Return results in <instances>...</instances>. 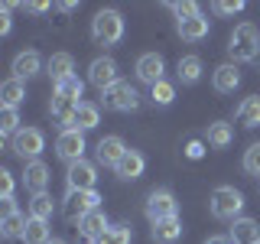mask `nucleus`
Returning a JSON list of instances; mask_svg holds the SVG:
<instances>
[{
  "label": "nucleus",
  "mask_w": 260,
  "mask_h": 244,
  "mask_svg": "<svg viewBox=\"0 0 260 244\" xmlns=\"http://www.w3.org/2000/svg\"><path fill=\"white\" fill-rule=\"evenodd\" d=\"M228 52L234 62H254L260 55V29L254 23H238L228 39Z\"/></svg>",
  "instance_id": "obj_1"
},
{
  "label": "nucleus",
  "mask_w": 260,
  "mask_h": 244,
  "mask_svg": "<svg viewBox=\"0 0 260 244\" xmlns=\"http://www.w3.org/2000/svg\"><path fill=\"white\" fill-rule=\"evenodd\" d=\"M208 208L218 222H238L241 208H244V192L234 189V186H218L208 199Z\"/></svg>",
  "instance_id": "obj_2"
},
{
  "label": "nucleus",
  "mask_w": 260,
  "mask_h": 244,
  "mask_svg": "<svg viewBox=\"0 0 260 244\" xmlns=\"http://www.w3.org/2000/svg\"><path fill=\"white\" fill-rule=\"evenodd\" d=\"M91 36L101 46H117L124 39V16H120V10H98L91 20Z\"/></svg>",
  "instance_id": "obj_3"
},
{
  "label": "nucleus",
  "mask_w": 260,
  "mask_h": 244,
  "mask_svg": "<svg viewBox=\"0 0 260 244\" xmlns=\"http://www.w3.org/2000/svg\"><path fill=\"white\" fill-rule=\"evenodd\" d=\"M101 104H104V111H137L140 108V95H137L134 85L117 81L108 92H101Z\"/></svg>",
  "instance_id": "obj_4"
},
{
  "label": "nucleus",
  "mask_w": 260,
  "mask_h": 244,
  "mask_svg": "<svg viewBox=\"0 0 260 244\" xmlns=\"http://www.w3.org/2000/svg\"><path fill=\"white\" fill-rule=\"evenodd\" d=\"M146 218L153 225L156 222H166V218H179V202L169 189H156L146 195Z\"/></svg>",
  "instance_id": "obj_5"
},
{
  "label": "nucleus",
  "mask_w": 260,
  "mask_h": 244,
  "mask_svg": "<svg viewBox=\"0 0 260 244\" xmlns=\"http://www.w3.org/2000/svg\"><path fill=\"white\" fill-rule=\"evenodd\" d=\"M46 150V137H43V130L39 127H23L20 134L13 137V153L20 160H26V163H32V160H39V153Z\"/></svg>",
  "instance_id": "obj_6"
},
{
  "label": "nucleus",
  "mask_w": 260,
  "mask_h": 244,
  "mask_svg": "<svg viewBox=\"0 0 260 244\" xmlns=\"http://www.w3.org/2000/svg\"><path fill=\"white\" fill-rule=\"evenodd\" d=\"M85 150H88L85 134H81V130H75V127L62 130L59 140H55V153H59V160H65L69 166H72V163H78V160H85Z\"/></svg>",
  "instance_id": "obj_7"
},
{
  "label": "nucleus",
  "mask_w": 260,
  "mask_h": 244,
  "mask_svg": "<svg viewBox=\"0 0 260 244\" xmlns=\"http://www.w3.org/2000/svg\"><path fill=\"white\" fill-rule=\"evenodd\" d=\"M98 182V166L88 160H78L69 166V173H65V186H69V192H91Z\"/></svg>",
  "instance_id": "obj_8"
},
{
  "label": "nucleus",
  "mask_w": 260,
  "mask_h": 244,
  "mask_svg": "<svg viewBox=\"0 0 260 244\" xmlns=\"http://www.w3.org/2000/svg\"><path fill=\"white\" fill-rule=\"evenodd\" d=\"M98 202H101L98 189H91V192H69V195H65L62 211H65V218H69V222H81L88 211L98 208Z\"/></svg>",
  "instance_id": "obj_9"
},
{
  "label": "nucleus",
  "mask_w": 260,
  "mask_h": 244,
  "mask_svg": "<svg viewBox=\"0 0 260 244\" xmlns=\"http://www.w3.org/2000/svg\"><path fill=\"white\" fill-rule=\"evenodd\" d=\"M88 81L98 88V92H108L111 85H117V62L111 55H98V59L88 65Z\"/></svg>",
  "instance_id": "obj_10"
},
{
  "label": "nucleus",
  "mask_w": 260,
  "mask_h": 244,
  "mask_svg": "<svg viewBox=\"0 0 260 244\" xmlns=\"http://www.w3.org/2000/svg\"><path fill=\"white\" fill-rule=\"evenodd\" d=\"M124 153H127V143L120 140L117 134H111V137H101L98 140V146H94V157H98V163L101 166H117L120 160H124Z\"/></svg>",
  "instance_id": "obj_11"
},
{
  "label": "nucleus",
  "mask_w": 260,
  "mask_h": 244,
  "mask_svg": "<svg viewBox=\"0 0 260 244\" xmlns=\"http://www.w3.org/2000/svg\"><path fill=\"white\" fill-rule=\"evenodd\" d=\"M162 72H166V62H162L159 52H143L140 59H137V78L146 81L150 88L162 81Z\"/></svg>",
  "instance_id": "obj_12"
},
{
  "label": "nucleus",
  "mask_w": 260,
  "mask_h": 244,
  "mask_svg": "<svg viewBox=\"0 0 260 244\" xmlns=\"http://www.w3.org/2000/svg\"><path fill=\"white\" fill-rule=\"evenodd\" d=\"M143 169H146L143 153H140V150H127V153H124V160L114 166V176L124 179V182H134V179H140V176H143Z\"/></svg>",
  "instance_id": "obj_13"
},
{
  "label": "nucleus",
  "mask_w": 260,
  "mask_h": 244,
  "mask_svg": "<svg viewBox=\"0 0 260 244\" xmlns=\"http://www.w3.org/2000/svg\"><path fill=\"white\" fill-rule=\"evenodd\" d=\"M211 85H215V92H218V95H231L234 88L241 85V72H238V65H234V62H221L215 72H211Z\"/></svg>",
  "instance_id": "obj_14"
},
{
  "label": "nucleus",
  "mask_w": 260,
  "mask_h": 244,
  "mask_svg": "<svg viewBox=\"0 0 260 244\" xmlns=\"http://www.w3.org/2000/svg\"><path fill=\"white\" fill-rule=\"evenodd\" d=\"M208 29H211V20H208L205 13L192 16V20H179L176 23V33L185 39V43H202V39L208 36Z\"/></svg>",
  "instance_id": "obj_15"
},
{
  "label": "nucleus",
  "mask_w": 260,
  "mask_h": 244,
  "mask_svg": "<svg viewBox=\"0 0 260 244\" xmlns=\"http://www.w3.org/2000/svg\"><path fill=\"white\" fill-rule=\"evenodd\" d=\"M81 101H72V98L65 95H52V101H49V114L55 117V124H62V130H69L75 124V111H78Z\"/></svg>",
  "instance_id": "obj_16"
},
{
  "label": "nucleus",
  "mask_w": 260,
  "mask_h": 244,
  "mask_svg": "<svg viewBox=\"0 0 260 244\" xmlns=\"http://www.w3.org/2000/svg\"><path fill=\"white\" fill-rule=\"evenodd\" d=\"M23 186H26L32 195L46 192V186H49V166H46L43 160L26 163V169H23Z\"/></svg>",
  "instance_id": "obj_17"
},
{
  "label": "nucleus",
  "mask_w": 260,
  "mask_h": 244,
  "mask_svg": "<svg viewBox=\"0 0 260 244\" xmlns=\"http://www.w3.org/2000/svg\"><path fill=\"white\" fill-rule=\"evenodd\" d=\"M13 78H32V75H39V69H43V55L36 52V49H26V52H20L13 59Z\"/></svg>",
  "instance_id": "obj_18"
},
{
  "label": "nucleus",
  "mask_w": 260,
  "mask_h": 244,
  "mask_svg": "<svg viewBox=\"0 0 260 244\" xmlns=\"http://www.w3.org/2000/svg\"><path fill=\"white\" fill-rule=\"evenodd\" d=\"M108 228H111V225H108V215H104V211H101V208H94V211H88V215H85V218H81V222H78V231H81V234H85V238H88V241H91V244H94L98 238H101V234H104V231H108Z\"/></svg>",
  "instance_id": "obj_19"
},
{
  "label": "nucleus",
  "mask_w": 260,
  "mask_h": 244,
  "mask_svg": "<svg viewBox=\"0 0 260 244\" xmlns=\"http://www.w3.org/2000/svg\"><path fill=\"white\" fill-rule=\"evenodd\" d=\"M46 69H49V78L59 85V81H65V78L75 75V59H72L69 52H55V55H49Z\"/></svg>",
  "instance_id": "obj_20"
},
{
  "label": "nucleus",
  "mask_w": 260,
  "mask_h": 244,
  "mask_svg": "<svg viewBox=\"0 0 260 244\" xmlns=\"http://www.w3.org/2000/svg\"><path fill=\"white\" fill-rule=\"evenodd\" d=\"M234 244H254L260 241V225L254 218H238V222H231V234H228Z\"/></svg>",
  "instance_id": "obj_21"
},
{
  "label": "nucleus",
  "mask_w": 260,
  "mask_h": 244,
  "mask_svg": "<svg viewBox=\"0 0 260 244\" xmlns=\"http://www.w3.org/2000/svg\"><path fill=\"white\" fill-rule=\"evenodd\" d=\"M150 234H153V241H156V244H176L179 238H182V222H179V218H166V222H156Z\"/></svg>",
  "instance_id": "obj_22"
},
{
  "label": "nucleus",
  "mask_w": 260,
  "mask_h": 244,
  "mask_svg": "<svg viewBox=\"0 0 260 244\" xmlns=\"http://www.w3.org/2000/svg\"><path fill=\"white\" fill-rule=\"evenodd\" d=\"M202 59L199 55H182V59H179V65H176V75H179V81H182V85H195V81L202 78Z\"/></svg>",
  "instance_id": "obj_23"
},
{
  "label": "nucleus",
  "mask_w": 260,
  "mask_h": 244,
  "mask_svg": "<svg viewBox=\"0 0 260 244\" xmlns=\"http://www.w3.org/2000/svg\"><path fill=\"white\" fill-rule=\"evenodd\" d=\"M98 124H101V111H98V104L81 101V104H78V111H75V124H72V127L85 134V130H94Z\"/></svg>",
  "instance_id": "obj_24"
},
{
  "label": "nucleus",
  "mask_w": 260,
  "mask_h": 244,
  "mask_svg": "<svg viewBox=\"0 0 260 244\" xmlns=\"http://www.w3.org/2000/svg\"><path fill=\"white\" fill-rule=\"evenodd\" d=\"M26 222H29L26 215H20V211H10V215H4V218H0V234H4L7 241H13V238H20V241H23Z\"/></svg>",
  "instance_id": "obj_25"
},
{
  "label": "nucleus",
  "mask_w": 260,
  "mask_h": 244,
  "mask_svg": "<svg viewBox=\"0 0 260 244\" xmlns=\"http://www.w3.org/2000/svg\"><path fill=\"white\" fill-rule=\"evenodd\" d=\"M23 98H26V85H23L20 78H7L4 85H0V101H4V108H16V104H23Z\"/></svg>",
  "instance_id": "obj_26"
},
{
  "label": "nucleus",
  "mask_w": 260,
  "mask_h": 244,
  "mask_svg": "<svg viewBox=\"0 0 260 244\" xmlns=\"http://www.w3.org/2000/svg\"><path fill=\"white\" fill-rule=\"evenodd\" d=\"M49 241H52L49 222H43V218H29L26 231H23V244H49Z\"/></svg>",
  "instance_id": "obj_27"
},
{
  "label": "nucleus",
  "mask_w": 260,
  "mask_h": 244,
  "mask_svg": "<svg viewBox=\"0 0 260 244\" xmlns=\"http://www.w3.org/2000/svg\"><path fill=\"white\" fill-rule=\"evenodd\" d=\"M208 143L215 146V150H224V146L234 143V127L224 124V120H215V124H208Z\"/></svg>",
  "instance_id": "obj_28"
},
{
  "label": "nucleus",
  "mask_w": 260,
  "mask_h": 244,
  "mask_svg": "<svg viewBox=\"0 0 260 244\" xmlns=\"http://www.w3.org/2000/svg\"><path fill=\"white\" fill-rule=\"evenodd\" d=\"M238 120H241L244 127H257L260 124V95L244 98L241 108H238Z\"/></svg>",
  "instance_id": "obj_29"
},
{
  "label": "nucleus",
  "mask_w": 260,
  "mask_h": 244,
  "mask_svg": "<svg viewBox=\"0 0 260 244\" xmlns=\"http://www.w3.org/2000/svg\"><path fill=\"white\" fill-rule=\"evenodd\" d=\"M52 195L49 192H39V195H32L29 199V218H43V222H49L52 218Z\"/></svg>",
  "instance_id": "obj_30"
},
{
  "label": "nucleus",
  "mask_w": 260,
  "mask_h": 244,
  "mask_svg": "<svg viewBox=\"0 0 260 244\" xmlns=\"http://www.w3.org/2000/svg\"><path fill=\"white\" fill-rule=\"evenodd\" d=\"M130 238H134L130 225H114V228H108V231H104L94 244H130Z\"/></svg>",
  "instance_id": "obj_31"
},
{
  "label": "nucleus",
  "mask_w": 260,
  "mask_h": 244,
  "mask_svg": "<svg viewBox=\"0 0 260 244\" xmlns=\"http://www.w3.org/2000/svg\"><path fill=\"white\" fill-rule=\"evenodd\" d=\"M20 114H16V108H4L0 111V134L4 137H16L20 134Z\"/></svg>",
  "instance_id": "obj_32"
},
{
  "label": "nucleus",
  "mask_w": 260,
  "mask_h": 244,
  "mask_svg": "<svg viewBox=\"0 0 260 244\" xmlns=\"http://www.w3.org/2000/svg\"><path fill=\"white\" fill-rule=\"evenodd\" d=\"M81 92H85V81H81L78 75H72V78H65L55 85V95H65V98H72V101H78Z\"/></svg>",
  "instance_id": "obj_33"
},
{
  "label": "nucleus",
  "mask_w": 260,
  "mask_h": 244,
  "mask_svg": "<svg viewBox=\"0 0 260 244\" xmlns=\"http://www.w3.org/2000/svg\"><path fill=\"white\" fill-rule=\"evenodd\" d=\"M150 98H153V104H159V108H166V104H173V101H176V88L169 85L166 78H162L159 85H153V95H150Z\"/></svg>",
  "instance_id": "obj_34"
},
{
  "label": "nucleus",
  "mask_w": 260,
  "mask_h": 244,
  "mask_svg": "<svg viewBox=\"0 0 260 244\" xmlns=\"http://www.w3.org/2000/svg\"><path fill=\"white\" fill-rule=\"evenodd\" d=\"M169 10L176 13V23H179V20H192V16H199L202 7L192 4V0H185V4H182V0H176V4H169Z\"/></svg>",
  "instance_id": "obj_35"
},
{
  "label": "nucleus",
  "mask_w": 260,
  "mask_h": 244,
  "mask_svg": "<svg viewBox=\"0 0 260 244\" xmlns=\"http://www.w3.org/2000/svg\"><path fill=\"white\" fill-rule=\"evenodd\" d=\"M244 173L247 176H260V143H250L244 153Z\"/></svg>",
  "instance_id": "obj_36"
},
{
  "label": "nucleus",
  "mask_w": 260,
  "mask_h": 244,
  "mask_svg": "<svg viewBox=\"0 0 260 244\" xmlns=\"http://www.w3.org/2000/svg\"><path fill=\"white\" fill-rule=\"evenodd\" d=\"M211 10H215L218 16H234V13L244 10V4H241V0H234V4H228V0H218V4H211Z\"/></svg>",
  "instance_id": "obj_37"
},
{
  "label": "nucleus",
  "mask_w": 260,
  "mask_h": 244,
  "mask_svg": "<svg viewBox=\"0 0 260 244\" xmlns=\"http://www.w3.org/2000/svg\"><path fill=\"white\" fill-rule=\"evenodd\" d=\"M0 195H4V199H13V173L10 169H0Z\"/></svg>",
  "instance_id": "obj_38"
},
{
  "label": "nucleus",
  "mask_w": 260,
  "mask_h": 244,
  "mask_svg": "<svg viewBox=\"0 0 260 244\" xmlns=\"http://www.w3.org/2000/svg\"><path fill=\"white\" fill-rule=\"evenodd\" d=\"M202 153H205V150H202V140H189V146H185V157H189V160H202Z\"/></svg>",
  "instance_id": "obj_39"
},
{
  "label": "nucleus",
  "mask_w": 260,
  "mask_h": 244,
  "mask_svg": "<svg viewBox=\"0 0 260 244\" xmlns=\"http://www.w3.org/2000/svg\"><path fill=\"white\" fill-rule=\"evenodd\" d=\"M26 10H29V13H46L49 4H46V0H36V4H26Z\"/></svg>",
  "instance_id": "obj_40"
},
{
  "label": "nucleus",
  "mask_w": 260,
  "mask_h": 244,
  "mask_svg": "<svg viewBox=\"0 0 260 244\" xmlns=\"http://www.w3.org/2000/svg\"><path fill=\"white\" fill-rule=\"evenodd\" d=\"M10 211H16V202L13 199H4V215H10Z\"/></svg>",
  "instance_id": "obj_41"
},
{
  "label": "nucleus",
  "mask_w": 260,
  "mask_h": 244,
  "mask_svg": "<svg viewBox=\"0 0 260 244\" xmlns=\"http://www.w3.org/2000/svg\"><path fill=\"white\" fill-rule=\"evenodd\" d=\"M205 244H231V238H221V234H215V238H208Z\"/></svg>",
  "instance_id": "obj_42"
},
{
  "label": "nucleus",
  "mask_w": 260,
  "mask_h": 244,
  "mask_svg": "<svg viewBox=\"0 0 260 244\" xmlns=\"http://www.w3.org/2000/svg\"><path fill=\"white\" fill-rule=\"evenodd\" d=\"M49 244H65V241H62V238H52V241H49Z\"/></svg>",
  "instance_id": "obj_43"
},
{
  "label": "nucleus",
  "mask_w": 260,
  "mask_h": 244,
  "mask_svg": "<svg viewBox=\"0 0 260 244\" xmlns=\"http://www.w3.org/2000/svg\"><path fill=\"white\" fill-rule=\"evenodd\" d=\"M254 244H260V241H254Z\"/></svg>",
  "instance_id": "obj_44"
}]
</instances>
